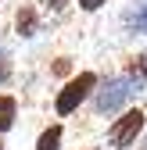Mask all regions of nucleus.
Wrapping results in <instances>:
<instances>
[{
	"label": "nucleus",
	"instance_id": "1",
	"mask_svg": "<svg viewBox=\"0 0 147 150\" xmlns=\"http://www.w3.org/2000/svg\"><path fill=\"white\" fill-rule=\"evenodd\" d=\"M97 82H101V79H97V71H79L76 79H72V82L58 93V100H54V111H58L61 118H68L72 111H79V104H83V100L93 97Z\"/></svg>",
	"mask_w": 147,
	"mask_h": 150
},
{
	"label": "nucleus",
	"instance_id": "2",
	"mask_svg": "<svg viewBox=\"0 0 147 150\" xmlns=\"http://www.w3.org/2000/svg\"><path fill=\"white\" fill-rule=\"evenodd\" d=\"M133 93H140V86L129 82L126 75H122V79H111V82H104L93 93V111H97V115H111V111H118Z\"/></svg>",
	"mask_w": 147,
	"mask_h": 150
},
{
	"label": "nucleus",
	"instance_id": "3",
	"mask_svg": "<svg viewBox=\"0 0 147 150\" xmlns=\"http://www.w3.org/2000/svg\"><path fill=\"white\" fill-rule=\"evenodd\" d=\"M143 111L140 107H129V111H122V118H115L111 122V129H108V143L111 146H118V150H126L136 136H140V129H143Z\"/></svg>",
	"mask_w": 147,
	"mask_h": 150
},
{
	"label": "nucleus",
	"instance_id": "4",
	"mask_svg": "<svg viewBox=\"0 0 147 150\" xmlns=\"http://www.w3.org/2000/svg\"><path fill=\"white\" fill-rule=\"evenodd\" d=\"M14 29H18V36H25V40L40 32V18H36V11H32L29 4L18 7V14H14Z\"/></svg>",
	"mask_w": 147,
	"mask_h": 150
},
{
	"label": "nucleus",
	"instance_id": "5",
	"mask_svg": "<svg viewBox=\"0 0 147 150\" xmlns=\"http://www.w3.org/2000/svg\"><path fill=\"white\" fill-rule=\"evenodd\" d=\"M14 118H18V100H14V97H4V93H0V136H4L7 129L14 125Z\"/></svg>",
	"mask_w": 147,
	"mask_h": 150
},
{
	"label": "nucleus",
	"instance_id": "6",
	"mask_svg": "<svg viewBox=\"0 0 147 150\" xmlns=\"http://www.w3.org/2000/svg\"><path fill=\"white\" fill-rule=\"evenodd\" d=\"M61 136H65L61 125H47L40 132V139H36V150H61Z\"/></svg>",
	"mask_w": 147,
	"mask_h": 150
},
{
	"label": "nucleus",
	"instance_id": "7",
	"mask_svg": "<svg viewBox=\"0 0 147 150\" xmlns=\"http://www.w3.org/2000/svg\"><path fill=\"white\" fill-rule=\"evenodd\" d=\"M7 79H11V61L4 57V54H0V86H4Z\"/></svg>",
	"mask_w": 147,
	"mask_h": 150
},
{
	"label": "nucleus",
	"instance_id": "8",
	"mask_svg": "<svg viewBox=\"0 0 147 150\" xmlns=\"http://www.w3.org/2000/svg\"><path fill=\"white\" fill-rule=\"evenodd\" d=\"M104 4H108V0H79V7H83V11H101Z\"/></svg>",
	"mask_w": 147,
	"mask_h": 150
},
{
	"label": "nucleus",
	"instance_id": "9",
	"mask_svg": "<svg viewBox=\"0 0 147 150\" xmlns=\"http://www.w3.org/2000/svg\"><path fill=\"white\" fill-rule=\"evenodd\" d=\"M72 64H68V57H58V61H54V71H58V75H65Z\"/></svg>",
	"mask_w": 147,
	"mask_h": 150
},
{
	"label": "nucleus",
	"instance_id": "10",
	"mask_svg": "<svg viewBox=\"0 0 147 150\" xmlns=\"http://www.w3.org/2000/svg\"><path fill=\"white\" fill-rule=\"evenodd\" d=\"M50 4V11H61V7H68V0H47Z\"/></svg>",
	"mask_w": 147,
	"mask_h": 150
},
{
	"label": "nucleus",
	"instance_id": "11",
	"mask_svg": "<svg viewBox=\"0 0 147 150\" xmlns=\"http://www.w3.org/2000/svg\"><path fill=\"white\" fill-rule=\"evenodd\" d=\"M0 150H4V143H0Z\"/></svg>",
	"mask_w": 147,
	"mask_h": 150
}]
</instances>
